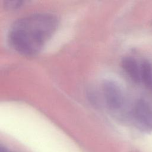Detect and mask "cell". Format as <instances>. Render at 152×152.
I'll return each instance as SVG.
<instances>
[{
	"label": "cell",
	"mask_w": 152,
	"mask_h": 152,
	"mask_svg": "<svg viewBox=\"0 0 152 152\" xmlns=\"http://www.w3.org/2000/svg\"><path fill=\"white\" fill-rule=\"evenodd\" d=\"M140 77L145 87L152 90V66L148 61H144L141 65Z\"/></svg>",
	"instance_id": "obj_5"
},
{
	"label": "cell",
	"mask_w": 152,
	"mask_h": 152,
	"mask_svg": "<svg viewBox=\"0 0 152 152\" xmlns=\"http://www.w3.org/2000/svg\"><path fill=\"white\" fill-rule=\"evenodd\" d=\"M57 26V18L50 14L36 13L23 17L11 26L8 34L10 43L22 55H34L52 37Z\"/></svg>",
	"instance_id": "obj_1"
},
{
	"label": "cell",
	"mask_w": 152,
	"mask_h": 152,
	"mask_svg": "<svg viewBox=\"0 0 152 152\" xmlns=\"http://www.w3.org/2000/svg\"><path fill=\"white\" fill-rule=\"evenodd\" d=\"M1 151H2V149H1ZM3 151V152H8V151ZM1 152H2V151H1Z\"/></svg>",
	"instance_id": "obj_6"
},
{
	"label": "cell",
	"mask_w": 152,
	"mask_h": 152,
	"mask_svg": "<svg viewBox=\"0 0 152 152\" xmlns=\"http://www.w3.org/2000/svg\"><path fill=\"white\" fill-rule=\"evenodd\" d=\"M105 103L112 110L121 109L124 103V96L120 86L112 81H106L102 86Z\"/></svg>",
	"instance_id": "obj_2"
},
{
	"label": "cell",
	"mask_w": 152,
	"mask_h": 152,
	"mask_svg": "<svg viewBox=\"0 0 152 152\" xmlns=\"http://www.w3.org/2000/svg\"><path fill=\"white\" fill-rule=\"evenodd\" d=\"M137 126L143 131H152V106L145 100L137 101L132 110Z\"/></svg>",
	"instance_id": "obj_3"
},
{
	"label": "cell",
	"mask_w": 152,
	"mask_h": 152,
	"mask_svg": "<svg viewBox=\"0 0 152 152\" xmlns=\"http://www.w3.org/2000/svg\"><path fill=\"white\" fill-rule=\"evenodd\" d=\"M121 66L125 72L135 83L141 80L140 68L137 61L132 56H126L121 61Z\"/></svg>",
	"instance_id": "obj_4"
}]
</instances>
